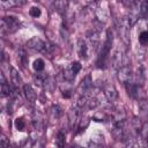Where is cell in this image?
Wrapping results in <instances>:
<instances>
[{
  "instance_id": "1",
  "label": "cell",
  "mask_w": 148,
  "mask_h": 148,
  "mask_svg": "<svg viewBox=\"0 0 148 148\" xmlns=\"http://www.w3.org/2000/svg\"><path fill=\"white\" fill-rule=\"evenodd\" d=\"M111 45H112V32L111 30H108L106 31V39L101 49V52H99V56L97 58V61H96V65L97 67L99 68H103L106 64V59L109 57V53H110V50H111Z\"/></svg>"
},
{
  "instance_id": "2",
  "label": "cell",
  "mask_w": 148,
  "mask_h": 148,
  "mask_svg": "<svg viewBox=\"0 0 148 148\" xmlns=\"http://www.w3.org/2000/svg\"><path fill=\"white\" fill-rule=\"evenodd\" d=\"M20 21L18 18L14 17V16H6L1 20V30L2 32H8V34H13L15 31H17L20 29Z\"/></svg>"
},
{
  "instance_id": "3",
  "label": "cell",
  "mask_w": 148,
  "mask_h": 148,
  "mask_svg": "<svg viewBox=\"0 0 148 148\" xmlns=\"http://www.w3.org/2000/svg\"><path fill=\"white\" fill-rule=\"evenodd\" d=\"M25 46L29 50L32 51H37V52H45V47H46V43H44L39 37H32L31 39H29L25 44Z\"/></svg>"
},
{
  "instance_id": "4",
  "label": "cell",
  "mask_w": 148,
  "mask_h": 148,
  "mask_svg": "<svg viewBox=\"0 0 148 148\" xmlns=\"http://www.w3.org/2000/svg\"><path fill=\"white\" fill-rule=\"evenodd\" d=\"M132 76H133V74H132V71H131V68L128 66H123V67L119 68V71H118V80L121 83L126 84V83L131 82L132 81Z\"/></svg>"
},
{
  "instance_id": "5",
  "label": "cell",
  "mask_w": 148,
  "mask_h": 148,
  "mask_svg": "<svg viewBox=\"0 0 148 148\" xmlns=\"http://www.w3.org/2000/svg\"><path fill=\"white\" fill-rule=\"evenodd\" d=\"M91 87H92V80H91L90 75H86L83 77V80L81 81V83L79 84L77 90H79L80 95H86L87 92H89V90L91 89Z\"/></svg>"
},
{
  "instance_id": "6",
  "label": "cell",
  "mask_w": 148,
  "mask_h": 148,
  "mask_svg": "<svg viewBox=\"0 0 148 148\" xmlns=\"http://www.w3.org/2000/svg\"><path fill=\"white\" fill-rule=\"evenodd\" d=\"M77 53L80 56L81 59H87L89 56V45L87 43V40L84 39H80L77 43Z\"/></svg>"
},
{
  "instance_id": "7",
  "label": "cell",
  "mask_w": 148,
  "mask_h": 148,
  "mask_svg": "<svg viewBox=\"0 0 148 148\" xmlns=\"http://www.w3.org/2000/svg\"><path fill=\"white\" fill-rule=\"evenodd\" d=\"M79 106H74L69 110L68 112V123H69V128L74 130V127L76 126L77 121H79Z\"/></svg>"
},
{
  "instance_id": "8",
  "label": "cell",
  "mask_w": 148,
  "mask_h": 148,
  "mask_svg": "<svg viewBox=\"0 0 148 148\" xmlns=\"http://www.w3.org/2000/svg\"><path fill=\"white\" fill-rule=\"evenodd\" d=\"M32 124L36 131H42L43 126H44V121H43V116L38 110H35L32 112Z\"/></svg>"
},
{
  "instance_id": "9",
  "label": "cell",
  "mask_w": 148,
  "mask_h": 148,
  "mask_svg": "<svg viewBox=\"0 0 148 148\" xmlns=\"http://www.w3.org/2000/svg\"><path fill=\"white\" fill-rule=\"evenodd\" d=\"M103 91H104V95H105V97H106V99L109 102H113L117 98V96H118L117 89L114 88L113 84H106L104 87V90Z\"/></svg>"
},
{
  "instance_id": "10",
  "label": "cell",
  "mask_w": 148,
  "mask_h": 148,
  "mask_svg": "<svg viewBox=\"0 0 148 148\" xmlns=\"http://www.w3.org/2000/svg\"><path fill=\"white\" fill-rule=\"evenodd\" d=\"M23 92H24L25 98H27L29 102H35V101H36L37 96H36V92L34 91V89L31 88V86L24 84V86H23Z\"/></svg>"
},
{
  "instance_id": "11",
  "label": "cell",
  "mask_w": 148,
  "mask_h": 148,
  "mask_svg": "<svg viewBox=\"0 0 148 148\" xmlns=\"http://www.w3.org/2000/svg\"><path fill=\"white\" fill-rule=\"evenodd\" d=\"M10 77H12V83H13L14 88H18L22 83V80H21L18 72L15 68H10Z\"/></svg>"
},
{
  "instance_id": "12",
  "label": "cell",
  "mask_w": 148,
  "mask_h": 148,
  "mask_svg": "<svg viewBox=\"0 0 148 148\" xmlns=\"http://www.w3.org/2000/svg\"><path fill=\"white\" fill-rule=\"evenodd\" d=\"M76 72L71 67V65L68 66V67H66L65 68V71H64V77H65V80L66 81H68V82H72V81H74L75 80V76H76Z\"/></svg>"
},
{
  "instance_id": "13",
  "label": "cell",
  "mask_w": 148,
  "mask_h": 148,
  "mask_svg": "<svg viewBox=\"0 0 148 148\" xmlns=\"http://www.w3.org/2000/svg\"><path fill=\"white\" fill-rule=\"evenodd\" d=\"M126 89H127V94H128L132 98H136V97H138V91H139L138 84L132 83V81H131V82L126 83Z\"/></svg>"
},
{
  "instance_id": "14",
  "label": "cell",
  "mask_w": 148,
  "mask_h": 148,
  "mask_svg": "<svg viewBox=\"0 0 148 148\" xmlns=\"http://www.w3.org/2000/svg\"><path fill=\"white\" fill-rule=\"evenodd\" d=\"M140 135H141V141L146 146L148 145V121H146L141 128H140Z\"/></svg>"
},
{
  "instance_id": "15",
  "label": "cell",
  "mask_w": 148,
  "mask_h": 148,
  "mask_svg": "<svg viewBox=\"0 0 148 148\" xmlns=\"http://www.w3.org/2000/svg\"><path fill=\"white\" fill-rule=\"evenodd\" d=\"M95 16L101 23H105L108 20V14L103 8H96L95 9Z\"/></svg>"
},
{
  "instance_id": "16",
  "label": "cell",
  "mask_w": 148,
  "mask_h": 148,
  "mask_svg": "<svg viewBox=\"0 0 148 148\" xmlns=\"http://www.w3.org/2000/svg\"><path fill=\"white\" fill-rule=\"evenodd\" d=\"M140 17L148 20V0H142L140 5Z\"/></svg>"
},
{
  "instance_id": "17",
  "label": "cell",
  "mask_w": 148,
  "mask_h": 148,
  "mask_svg": "<svg viewBox=\"0 0 148 148\" xmlns=\"http://www.w3.org/2000/svg\"><path fill=\"white\" fill-rule=\"evenodd\" d=\"M139 110H140V114L143 118L148 117V101H140L139 102Z\"/></svg>"
},
{
  "instance_id": "18",
  "label": "cell",
  "mask_w": 148,
  "mask_h": 148,
  "mask_svg": "<svg viewBox=\"0 0 148 148\" xmlns=\"http://www.w3.org/2000/svg\"><path fill=\"white\" fill-rule=\"evenodd\" d=\"M32 67H34V69H35L36 72H42V71H44V68H45V62H44L43 59L38 58V59H36V60L34 61Z\"/></svg>"
},
{
  "instance_id": "19",
  "label": "cell",
  "mask_w": 148,
  "mask_h": 148,
  "mask_svg": "<svg viewBox=\"0 0 148 148\" xmlns=\"http://www.w3.org/2000/svg\"><path fill=\"white\" fill-rule=\"evenodd\" d=\"M12 88L9 87V84H7V82H2L1 83V96L6 97V96H12Z\"/></svg>"
},
{
  "instance_id": "20",
  "label": "cell",
  "mask_w": 148,
  "mask_h": 148,
  "mask_svg": "<svg viewBox=\"0 0 148 148\" xmlns=\"http://www.w3.org/2000/svg\"><path fill=\"white\" fill-rule=\"evenodd\" d=\"M51 116H52V119L58 120L59 117L61 116V109H60L58 105H53V106L51 108Z\"/></svg>"
},
{
  "instance_id": "21",
  "label": "cell",
  "mask_w": 148,
  "mask_h": 148,
  "mask_svg": "<svg viewBox=\"0 0 148 148\" xmlns=\"http://www.w3.org/2000/svg\"><path fill=\"white\" fill-rule=\"evenodd\" d=\"M139 42L142 46H147L148 45V31H141V34L139 35Z\"/></svg>"
},
{
  "instance_id": "22",
  "label": "cell",
  "mask_w": 148,
  "mask_h": 148,
  "mask_svg": "<svg viewBox=\"0 0 148 148\" xmlns=\"http://www.w3.org/2000/svg\"><path fill=\"white\" fill-rule=\"evenodd\" d=\"M14 125H15V127H16L17 131H23L24 127H25V121H24L23 118L20 117V118H16V119H15Z\"/></svg>"
},
{
  "instance_id": "23",
  "label": "cell",
  "mask_w": 148,
  "mask_h": 148,
  "mask_svg": "<svg viewBox=\"0 0 148 148\" xmlns=\"http://www.w3.org/2000/svg\"><path fill=\"white\" fill-rule=\"evenodd\" d=\"M65 139H66V136H65V133L64 132H58V134H57V139H56V141H57V145L59 146V147H62L64 145H65Z\"/></svg>"
},
{
  "instance_id": "24",
  "label": "cell",
  "mask_w": 148,
  "mask_h": 148,
  "mask_svg": "<svg viewBox=\"0 0 148 148\" xmlns=\"http://www.w3.org/2000/svg\"><path fill=\"white\" fill-rule=\"evenodd\" d=\"M29 14H30V16H31V17L37 18V17H39V16H40L42 10H40V8H38V7H31V8H30V10H29Z\"/></svg>"
},
{
  "instance_id": "25",
  "label": "cell",
  "mask_w": 148,
  "mask_h": 148,
  "mask_svg": "<svg viewBox=\"0 0 148 148\" xmlns=\"http://www.w3.org/2000/svg\"><path fill=\"white\" fill-rule=\"evenodd\" d=\"M89 118H82V120L80 121V126H79V128H80V131H82V130H84V128H87V126L89 125Z\"/></svg>"
},
{
  "instance_id": "26",
  "label": "cell",
  "mask_w": 148,
  "mask_h": 148,
  "mask_svg": "<svg viewBox=\"0 0 148 148\" xmlns=\"http://www.w3.org/2000/svg\"><path fill=\"white\" fill-rule=\"evenodd\" d=\"M71 67H72L76 73H79L80 69H81V64H80L79 61H73V62L71 64Z\"/></svg>"
},
{
  "instance_id": "27",
  "label": "cell",
  "mask_w": 148,
  "mask_h": 148,
  "mask_svg": "<svg viewBox=\"0 0 148 148\" xmlns=\"http://www.w3.org/2000/svg\"><path fill=\"white\" fill-rule=\"evenodd\" d=\"M0 146H1V147H6V146H7V141H6V138H5V136H2L1 142H0Z\"/></svg>"
},
{
  "instance_id": "28",
  "label": "cell",
  "mask_w": 148,
  "mask_h": 148,
  "mask_svg": "<svg viewBox=\"0 0 148 148\" xmlns=\"http://www.w3.org/2000/svg\"><path fill=\"white\" fill-rule=\"evenodd\" d=\"M2 1H7V0H2Z\"/></svg>"
}]
</instances>
